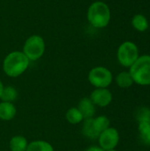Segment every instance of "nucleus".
<instances>
[{
	"instance_id": "11",
	"label": "nucleus",
	"mask_w": 150,
	"mask_h": 151,
	"mask_svg": "<svg viewBox=\"0 0 150 151\" xmlns=\"http://www.w3.org/2000/svg\"><path fill=\"white\" fill-rule=\"evenodd\" d=\"M28 142L22 135H15L9 142V149L11 151H27Z\"/></svg>"
},
{
	"instance_id": "18",
	"label": "nucleus",
	"mask_w": 150,
	"mask_h": 151,
	"mask_svg": "<svg viewBox=\"0 0 150 151\" xmlns=\"http://www.w3.org/2000/svg\"><path fill=\"white\" fill-rule=\"evenodd\" d=\"M18 97V91L12 86H6L4 87L2 95H1V101L2 102H8L13 103Z\"/></svg>"
},
{
	"instance_id": "7",
	"label": "nucleus",
	"mask_w": 150,
	"mask_h": 151,
	"mask_svg": "<svg viewBox=\"0 0 150 151\" xmlns=\"http://www.w3.org/2000/svg\"><path fill=\"white\" fill-rule=\"evenodd\" d=\"M97 140L99 146L103 150L116 149L119 142V133L115 127H110L100 134Z\"/></svg>"
},
{
	"instance_id": "10",
	"label": "nucleus",
	"mask_w": 150,
	"mask_h": 151,
	"mask_svg": "<svg viewBox=\"0 0 150 151\" xmlns=\"http://www.w3.org/2000/svg\"><path fill=\"white\" fill-rule=\"evenodd\" d=\"M17 110L13 103L1 102L0 103V119L4 121L11 120L15 118Z\"/></svg>"
},
{
	"instance_id": "2",
	"label": "nucleus",
	"mask_w": 150,
	"mask_h": 151,
	"mask_svg": "<svg viewBox=\"0 0 150 151\" xmlns=\"http://www.w3.org/2000/svg\"><path fill=\"white\" fill-rule=\"evenodd\" d=\"M88 20L95 27L103 28L111 20V10L109 6L101 1L94 2L88 10Z\"/></svg>"
},
{
	"instance_id": "17",
	"label": "nucleus",
	"mask_w": 150,
	"mask_h": 151,
	"mask_svg": "<svg viewBox=\"0 0 150 151\" xmlns=\"http://www.w3.org/2000/svg\"><path fill=\"white\" fill-rule=\"evenodd\" d=\"M133 27L139 32H144L149 28V22L147 18L142 14H136L132 19Z\"/></svg>"
},
{
	"instance_id": "22",
	"label": "nucleus",
	"mask_w": 150,
	"mask_h": 151,
	"mask_svg": "<svg viewBox=\"0 0 150 151\" xmlns=\"http://www.w3.org/2000/svg\"><path fill=\"white\" fill-rule=\"evenodd\" d=\"M4 84H3V82L1 81V80H0V97H1V95H2V92H3V89H4Z\"/></svg>"
},
{
	"instance_id": "9",
	"label": "nucleus",
	"mask_w": 150,
	"mask_h": 151,
	"mask_svg": "<svg viewBox=\"0 0 150 151\" xmlns=\"http://www.w3.org/2000/svg\"><path fill=\"white\" fill-rule=\"evenodd\" d=\"M78 110L83 116L84 119H92L95 114V105L93 104L89 97H83L80 100L78 106Z\"/></svg>"
},
{
	"instance_id": "19",
	"label": "nucleus",
	"mask_w": 150,
	"mask_h": 151,
	"mask_svg": "<svg viewBox=\"0 0 150 151\" xmlns=\"http://www.w3.org/2000/svg\"><path fill=\"white\" fill-rule=\"evenodd\" d=\"M138 130L141 141L150 146V123L149 122H141L138 126Z\"/></svg>"
},
{
	"instance_id": "14",
	"label": "nucleus",
	"mask_w": 150,
	"mask_h": 151,
	"mask_svg": "<svg viewBox=\"0 0 150 151\" xmlns=\"http://www.w3.org/2000/svg\"><path fill=\"white\" fill-rule=\"evenodd\" d=\"M116 83L121 88H128L134 82L129 72H121L116 77Z\"/></svg>"
},
{
	"instance_id": "15",
	"label": "nucleus",
	"mask_w": 150,
	"mask_h": 151,
	"mask_svg": "<svg viewBox=\"0 0 150 151\" xmlns=\"http://www.w3.org/2000/svg\"><path fill=\"white\" fill-rule=\"evenodd\" d=\"M65 119L71 125H77L84 120L82 114L77 107H72L68 109V111L65 113Z\"/></svg>"
},
{
	"instance_id": "20",
	"label": "nucleus",
	"mask_w": 150,
	"mask_h": 151,
	"mask_svg": "<svg viewBox=\"0 0 150 151\" xmlns=\"http://www.w3.org/2000/svg\"><path fill=\"white\" fill-rule=\"evenodd\" d=\"M135 119L138 123L149 122L150 123V108L149 107H140L135 112Z\"/></svg>"
},
{
	"instance_id": "3",
	"label": "nucleus",
	"mask_w": 150,
	"mask_h": 151,
	"mask_svg": "<svg viewBox=\"0 0 150 151\" xmlns=\"http://www.w3.org/2000/svg\"><path fill=\"white\" fill-rule=\"evenodd\" d=\"M129 73L133 80V82L141 86L150 85V56L144 55L129 67Z\"/></svg>"
},
{
	"instance_id": "16",
	"label": "nucleus",
	"mask_w": 150,
	"mask_h": 151,
	"mask_svg": "<svg viewBox=\"0 0 150 151\" xmlns=\"http://www.w3.org/2000/svg\"><path fill=\"white\" fill-rule=\"evenodd\" d=\"M93 125L96 132L100 134L102 132H103L104 130H106L107 128L111 127V121L106 116L101 115V116L93 118Z\"/></svg>"
},
{
	"instance_id": "13",
	"label": "nucleus",
	"mask_w": 150,
	"mask_h": 151,
	"mask_svg": "<svg viewBox=\"0 0 150 151\" xmlns=\"http://www.w3.org/2000/svg\"><path fill=\"white\" fill-rule=\"evenodd\" d=\"M27 151H54V149L50 142L46 141L36 140L28 143Z\"/></svg>"
},
{
	"instance_id": "23",
	"label": "nucleus",
	"mask_w": 150,
	"mask_h": 151,
	"mask_svg": "<svg viewBox=\"0 0 150 151\" xmlns=\"http://www.w3.org/2000/svg\"><path fill=\"white\" fill-rule=\"evenodd\" d=\"M104 151H117L115 149H112V150H104Z\"/></svg>"
},
{
	"instance_id": "8",
	"label": "nucleus",
	"mask_w": 150,
	"mask_h": 151,
	"mask_svg": "<svg viewBox=\"0 0 150 151\" xmlns=\"http://www.w3.org/2000/svg\"><path fill=\"white\" fill-rule=\"evenodd\" d=\"M89 98L95 106L99 107H107L112 102V94L108 88H95Z\"/></svg>"
},
{
	"instance_id": "21",
	"label": "nucleus",
	"mask_w": 150,
	"mask_h": 151,
	"mask_svg": "<svg viewBox=\"0 0 150 151\" xmlns=\"http://www.w3.org/2000/svg\"><path fill=\"white\" fill-rule=\"evenodd\" d=\"M85 151H104L100 146H91L88 148Z\"/></svg>"
},
{
	"instance_id": "24",
	"label": "nucleus",
	"mask_w": 150,
	"mask_h": 151,
	"mask_svg": "<svg viewBox=\"0 0 150 151\" xmlns=\"http://www.w3.org/2000/svg\"><path fill=\"white\" fill-rule=\"evenodd\" d=\"M149 27H150V23H149Z\"/></svg>"
},
{
	"instance_id": "5",
	"label": "nucleus",
	"mask_w": 150,
	"mask_h": 151,
	"mask_svg": "<svg viewBox=\"0 0 150 151\" xmlns=\"http://www.w3.org/2000/svg\"><path fill=\"white\" fill-rule=\"evenodd\" d=\"M88 81L95 88H107L113 81L111 72L104 66H96L88 73Z\"/></svg>"
},
{
	"instance_id": "6",
	"label": "nucleus",
	"mask_w": 150,
	"mask_h": 151,
	"mask_svg": "<svg viewBox=\"0 0 150 151\" xmlns=\"http://www.w3.org/2000/svg\"><path fill=\"white\" fill-rule=\"evenodd\" d=\"M117 57L121 65L130 67L139 58L138 47L132 42H125L118 47Z\"/></svg>"
},
{
	"instance_id": "1",
	"label": "nucleus",
	"mask_w": 150,
	"mask_h": 151,
	"mask_svg": "<svg viewBox=\"0 0 150 151\" xmlns=\"http://www.w3.org/2000/svg\"><path fill=\"white\" fill-rule=\"evenodd\" d=\"M29 63V59L22 51H12L4 58L3 70L7 76L15 78L26 72Z\"/></svg>"
},
{
	"instance_id": "4",
	"label": "nucleus",
	"mask_w": 150,
	"mask_h": 151,
	"mask_svg": "<svg viewBox=\"0 0 150 151\" xmlns=\"http://www.w3.org/2000/svg\"><path fill=\"white\" fill-rule=\"evenodd\" d=\"M45 51V42L42 36L34 35L27 39L23 46V53L29 61H36L41 58Z\"/></svg>"
},
{
	"instance_id": "12",
	"label": "nucleus",
	"mask_w": 150,
	"mask_h": 151,
	"mask_svg": "<svg viewBox=\"0 0 150 151\" xmlns=\"http://www.w3.org/2000/svg\"><path fill=\"white\" fill-rule=\"evenodd\" d=\"M81 131H82V134L89 140H97L100 135L96 132V130L93 125V118L83 120Z\"/></svg>"
}]
</instances>
